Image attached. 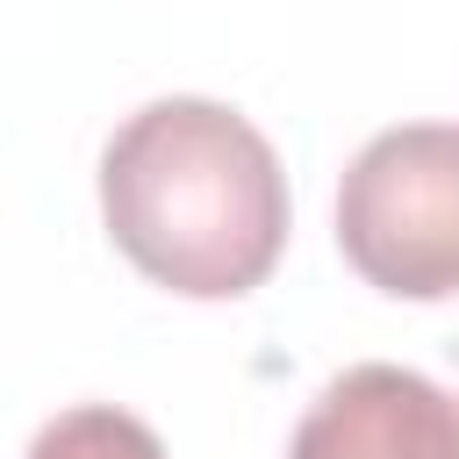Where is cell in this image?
Instances as JSON below:
<instances>
[{
	"mask_svg": "<svg viewBox=\"0 0 459 459\" xmlns=\"http://www.w3.org/2000/svg\"><path fill=\"white\" fill-rule=\"evenodd\" d=\"M287 459H459V402L416 366H344L301 409Z\"/></svg>",
	"mask_w": 459,
	"mask_h": 459,
	"instance_id": "obj_3",
	"label": "cell"
},
{
	"mask_svg": "<svg viewBox=\"0 0 459 459\" xmlns=\"http://www.w3.org/2000/svg\"><path fill=\"white\" fill-rule=\"evenodd\" d=\"M337 251L394 301L459 294V122L380 129L337 179Z\"/></svg>",
	"mask_w": 459,
	"mask_h": 459,
	"instance_id": "obj_2",
	"label": "cell"
},
{
	"mask_svg": "<svg viewBox=\"0 0 459 459\" xmlns=\"http://www.w3.org/2000/svg\"><path fill=\"white\" fill-rule=\"evenodd\" d=\"M100 222L143 280L186 301H237L287 251V172L237 108L165 93L108 136Z\"/></svg>",
	"mask_w": 459,
	"mask_h": 459,
	"instance_id": "obj_1",
	"label": "cell"
},
{
	"mask_svg": "<svg viewBox=\"0 0 459 459\" xmlns=\"http://www.w3.org/2000/svg\"><path fill=\"white\" fill-rule=\"evenodd\" d=\"M22 459H165L158 430L115 402H79V409H57Z\"/></svg>",
	"mask_w": 459,
	"mask_h": 459,
	"instance_id": "obj_4",
	"label": "cell"
}]
</instances>
